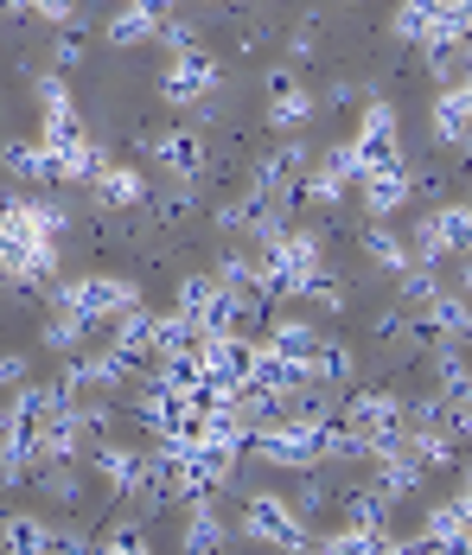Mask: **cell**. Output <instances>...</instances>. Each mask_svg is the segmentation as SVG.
Masks as SVG:
<instances>
[{"instance_id":"cell-1","label":"cell","mask_w":472,"mask_h":555,"mask_svg":"<svg viewBox=\"0 0 472 555\" xmlns=\"http://www.w3.org/2000/svg\"><path fill=\"white\" fill-rule=\"evenodd\" d=\"M314 275H326V249L314 230H281L263 243V294H307Z\"/></svg>"},{"instance_id":"cell-2","label":"cell","mask_w":472,"mask_h":555,"mask_svg":"<svg viewBox=\"0 0 472 555\" xmlns=\"http://www.w3.org/2000/svg\"><path fill=\"white\" fill-rule=\"evenodd\" d=\"M263 460L268 466H288V473H314L319 460H326V422H314V415H294V422H268L263 428Z\"/></svg>"},{"instance_id":"cell-3","label":"cell","mask_w":472,"mask_h":555,"mask_svg":"<svg viewBox=\"0 0 472 555\" xmlns=\"http://www.w3.org/2000/svg\"><path fill=\"white\" fill-rule=\"evenodd\" d=\"M345 428H352V435H365L370 460L409 441V428H403V402H396L390 389H358V396L345 402Z\"/></svg>"},{"instance_id":"cell-4","label":"cell","mask_w":472,"mask_h":555,"mask_svg":"<svg viewBox=\"0 0 472 555\" xmlns=\"http://www.w3.org/2000/svg\"><path fill=\"white\" fill-rule=\"evenodd\" d=\"M243 537L263 543V550H307V543H314L307 517L281 499V492H256V499H250V511H243Z\"/></svg>"},{"instance_id":"cell-5","label":"cell","mask_w":472,"mask_h":555,"mask_svg":"<svg viewBox=\"0 0 472 555\" xmlns=\"http://www.w3.org/2000/svg\"><path fill=\"white\" fill-rule=\"evenodd\" d=\"M58 307H77L90 326H109V320H122L128 307H141V287L128 275H90V281H64L58 287Z\"/></svg>"},{"instance_id":"cell-6","label":"cell","mask_w":472,"mask_h":555,"mask_svg":"<svg viewBox=\"0 0 472 555\" xmlns=\"http://www.w3.org/2000/svg\"><path fill=\"white\" fill-rule=\"evenodd\" d=\"M64 230V211L46 205V198H7L0 205V249H39V243H58Z\"/></svg>"},{"instance_id":"cell-7","label":"cell","mask_w":472,"mask_h":555,"mask_svg":"<svg viewBox=\"0 0 472 555\" xmlns=\"http://www.w3.org/2000/svg\"><path fill=\"white\" fill-rule=\"evenodd\" d=\"M217 83H224V70H217V57L199 52V46H192V52H173V64L160 70V96H166L173 109H199Z\"/></svg>"},{"instance_id":"cell-8","label":"cell","mask_w":472,"mask_h":555,"mask_svg":"<svg viewBox=\"0 0 472 555\" xmlns=\"http://www.w3.org/2000/svg\"><path fill=\"white\" fill-rule=\"evenodd\" d=\"M352 154H358V172L403 167V134H396V103H365V115H358V134H352Z\"/></svg>"},{"instance_id":"cell-9","label":"cell","mask_w":472,"mask_h":555,"mask_svg":"<svg viewBox=\"0 0 472 555\" xmlns=\"http://www.w3.org/2000/svg\"><path fill=\"white\" fill-rule=\"evenodd\" d=\"M314 109H319V96L294 77V70H275V77H268V121H275L281 134H301V128L314 121Z\"/></svg>"},{"instance_id":"cell-10","label":"cell","mask_w":472,"mask_h":555,"mask_svg":"<svg viewBox=\"0 0 472 555\" xmlns=\"http://www.w3.org/2000/svg\"><path fill=\"white\" fill-rule=\"evenodd\" d=\"M428 121H434V141H447V147L472 141V77L441 83V90H434V103H428Z\"/></svg>"},{"instance_id":"cell-11","label":"cell","mask_w":472,"mask_h":555,"mask_svg":"<svg viewBox=\"0 0 472 555\" xmlns=\"http://www.w3.org/2000/svg\"><path fill=\"white\" fill-rule=\"evenodd\" d=\"M154 167L166 179H199L205 172V141H199V128H160L154 134Z\"/></svg>"},{"instance_id":"cell-12","label":"cell","mask_w":472,"mask_h":555,"mask_svg":"<svg viewBox=\"0 0 472 555\" xmlns=\"http://www.w3.org/2000/svg\"><path fill=\"white\" fill-rule=\"evenodd\" d=\"M421 333H441V338H472V300H467V287H460V294H454V287L428 294V300H421Z\"/></svg>"},{"instance_id":"cell-13","label":"cell","mask_w":472,"mask_h":555,"mask_svg":"<svg viewBox=\"0 0 472 555\" xmlns=\"http://www.w3.org/2000/svg\"><path fill=\"white\" fill-rule=\"evenodd\" d=\"M90 185H97V198H103L109 211H135V205L148 198V172L141 167H115V160H103Z\"/></svg>"},{"instance_id":"cell-14","label":"cell","mask_w":472,"mask_h":555,"mask_svg":"<svg viewBox=\"0 0 472 555\" xmlns=\"http://www.w3.org/2000/svg\"><path fill=\"white\" fill-rule=\"evenodd\" d=\"M358 192H365L370 218H390V211H403V198H409L416 185H409L403 167H377V172H358Z\"/></svg>"},{"instance_id":"cell-15","label":"cell","mask_w":472,"mask_h":555,"mask_svg":"<svg viewBox=\"0 0 472 555\" xmlns=\"http://www.w3.org/2000/svg\"><path fill=\"white\" fill-rule=\"evenodd\" d=\"M160 20H166V13L148 7V0H122L115 20H109V46H122V52H128V46H148V39H160Z\"/></svg>"},{"instance_id":"cell-16","label":"cell","mask_w":472,"mask_h":555,"mask_svg":"<svg viewBox=\"0 0 472 555\" xmlns=\"http://www.w3.org/2000/svg\"><path fill=\"white\" fill-rule=\"evenodd\" d=\"M0 275L20 281V287H46L58 275V243H39V249H0Z\"/></svg>"},{"instance_id":"cell-17","label":"cell","mask_w":472,"mask_h":555,"mask_svg":"<svg viewBox=\"0 0 472 555\" xmlns=\"http://www.w3.org/2000/svg\"><path fill=\"white\" fill-rule=\"evenodd\" d=\"M441 13H447V0H396L390 33H396V39H409V46H428V39L441 33Z\"/></svg>"},{"instance_id":"cell-18","label":"cell","mask_w":472,"mask_h":555,"mask_svg":"<svg viewBox=\"0 0 472 555\" xmlns=\"http://www.w3.org/2000/svg\"><path fill=\"white\" fill-rule=\"evenodd\" d=\"M90 460H97V473H103L109 492H135V486H141V453H135V447L97 435V453H90Z\"/></svg>"},{"instance_id":"cell-19","label":"cell","mask_w":472,"mask_h":555,"mask_svg":"<svg viewBox=\"0 0 472 555\" xmlns=\"http://www.w3.org/2000/svg\"><path fill=\"white\" fill-rule=\"evenodd\" d=\"M421 537H428V550H472V524H467V511H460V499L434 504L428 524H421Z\"/></svg>"},{"instance_id":"cell-20","label":"cell","mask_w":472,"mask_h":555,"mask_svg":"<svg viewBox=\"0 0 472 555\" xmlns=\"http://www.w3.org/2000/svg\"><path fill=\"white\" fill-rule=\"evenodd\" d=\"M230 543V524H224V511L211 499H192V517H186V537H179V550L205 555V550H224Z\"/></svg>"},{"instance_id":"cell-21","label":"cell","mask_w":472,"mask_h":555,"mask_svg":"<svg viewBox=\"0 0 472 555\" xmlns=\"http://www.w3.org/2000/svg\"><path fill=\"white\" fill-rule=\"evenodd\" d=\"M0 160H7L13 179H26V185H52V179H58V160H52V147H46V141H7V154H0Z\"/></svg>"},{"instance_id":"cell-22","label":"cell","mask_w":472,"mask_h":555,"mask_svg":"<svg viewBox=\"0 0 472 555\" xmlns=\"http://www.w3.org/2000/svg\"><path fill=\"white\" fill-rule=\"evenodd\" d=\"M307 384H319V389H345L352 384V351H345L339 338L319 333V345L307 351Z\"/></svg>"},{"instance_id":"cell-23","label":"cell","mask_w":472,"mask_h":555,"mask_svg":"<svg viewBox=\"0 0 472 555\" xmlns=\"http://www.w3.org/2000/svg\"><path fill=\"white\" fill-rule=\"evenodd\" d=\"M365 256L377 262V269H390V275H403L416 256H409V243L396 236V230H383V218H370V230H365Z\"/></svg>"},{"instance_id":"cell-24","label":"cell","mask_w":472,"mask_h":555,"mask_svg":"<svg viewBox=\"0 0 472 555\" xmlns=\"http://www.w3.org/2000/svg\"><path fill=\"white\" fill-rule=\"evenodd\" d=\"M263 345L268 351H281V358H301V364H307V351L319 345V326L314 320H275Z\"/></svg>"},{"instance_id":"cell-25","label":"cell","mask_w":472,"mask_h":555,"mask_svg":"<svg viewBox=\"0 0 472 555\" xmlns=\"http://www.w3.org/2000/svg\"><path fill=\"white\" fill-rule=\"evenodd\" d=\"M428 223H434V236L447 249H472V205H434Z\"/></svg>"},{"instance_id":"cell-26","label":"cell","mask_w":472,"mask_h":555,"mask_svg":"<svg viewBox=\"0 0 472 555\" xmlns=\"http://www.w3.org/2000/svg\"><path fill=\"white\" fill-rule=\"evenodd\" d=\"M90 333H97V326H90L77 307H58V320L46 326V345H52V351H84V338Z\"/></svg>"},{"instance_id":"cell-27","label":"cell","mask_w":472,"mask_h":555,"mask_svg":"<svg viewBox=\"0 0 472 555\" xmlns=\"http://www.w3.org/2000/svg\"><path fill=\"white\" fill-rule=\"evenodd\" d=\"M211 300H217V275H186V281H179V313H186V320H199V333H205Z\"/></svg>"},{"instance_id":"cell-28","label":"cell","mask_w":472,"mask_h":555,"mask_svg":"<svg viewBox=\"0 0 472 555\" xmlns=\"http://www.w3.org/2000/svg\"><path fill=\"white\" fill-rule=\"evenodd\" d=\"M39 492H46L52 504H77L84 479H77V466H71V460H46V479H39Z\"/></svg>"},{"instance_id":"cell-29","label":"cell","mask_w":472,"mask_h":555,"mask_svg":"<svg viewBox=\"0 0 472 555\" xmlns=\"http://www.w3.org/2000/svg\"><path fill=\"white\" fill-rule=\"evenodd\" d=\"M46 530L39 517H0V550H46Z\"/></svg>"},{"instance_id":"cell-30","label":"cell","mask_w":472,"mask_h":555,"mask_svg":"<svg viewBox=\"0 0 472 555\" xmlns=\"http://www.w3.org/2000/svg\"><path fill=\"white\" fill-rule=\"evenodd\" d=\"M383 517H390V499L370 486V492H352L345 504V524H358V530H383Z\"/></svg>"},{"instance_id":"cell-31","label":"cell","mask_w":472,"mask_h":555,"mask_svg":"<svg viewBox=\"0 0 472 555\" xmlns=\"http://www.w3.org/2000/svg\"><path fill=\"white\" fill-rule=\"evenodd\" d=\"M409 256H416V262H428V269H441V262H447L454 249H447V243L434 236V223L421 218V223H416V243H409Z\"/></svg>"},{"instance_id":"cell-32","label":"cell","mask_w":472,"mask_h":555,"mask_svg":"<svg viewBox=\"0 0 472 555\" xmlns=\"http://www.w3.org/2000/svg\"><path fill=\"white\" fill-rule=\"evenodd\" d=\"M396 281H403V300H416V307L428 300V294H441V281H434V269H428V262H409Z\"/></svg>"},{"instance_id":"cell-33","label":"cell","mask_w":472,"mask_h":555,"mask_svg":"<svg viewBox=\"0 0 472 555\" xmlns=\"http://www.w3.org/2000/svg\"><path fill=\"white\" fill-rule=\"evenodd\" d=\"M141 543H148V537H141V524H109L103 537H97V550H141Z\"/></svg>"},{"instance_id":"cell-34","label":"cell","mask_w":472,"mask_h":555,"mask_svg":"<svg viewBox=\"0 0 472 555\" xmlns=\"http://www.w3.org/2000/svg\"><path fill=\"white\" fill-rule=\"evenodd\" d=\"M160 39H166L173 52H192V46H199V26H192V20H160Z\"/></svg>"},{"instance_id":"cell-35","label":"cell","mask_w":472,"mask_h":555,"mask_svg":"<svg viewBox=\"0 0 472 555\" xmlns=\"http://www.w3.org/2000/svg\"><path fill=\"white\" fill-rule=\"evenodd\" d=\"M33 13H39L46 26H71V20H77V0H33Z\"/></svg>"},{"instance_id":"cell-36","label":"cell","mask_w":472,"mask_h":555,"mask_svg":"<svg viewBox=\"0 0 472 555\" xmlns=\"http://www.w3.org/2000/svg\"><path fill=\"white\" fill-rule=\"evenodd\" d=\"M26 384V351H0V389Z\"/></svg>"},{"instance_id":"cell-37","label":"cell","mask_w":472,"mask_h":555,"mask_svg":"<svg viewBox=\"0 0 472 555\" xmlns=\"http://www.w3.org/2000/svg\"><path fill=\"white\" fill-rule=\"evenodd\" d=\"M58 70H71V64H84V39H77V33H58Z\"/></svg>"},{"instance_id":"cell-38","label":"cell","mask_w":472,"mask_h":555,"mask_svg":"<svg viewBox=\"0 0 472 555\" xmlns=\"http://www.w3.org/2000/svg\"><path fill=\"white\" fill-rule=\"evenodd\" d=\"M460 287H467V294H472V262H467V269H460Z\"/></svg>"},{"instance_id":"cell-39","label":"cell","mask_w":472,"mask_h":555,"mask_svg":"<svg viewBox=\"0 0 472 555\" xmlns=\"http://www.w3.org/2000/svg\"><path fill=\"white\" fill-rule=\"evenodd\" d=\"M148 7H160V13H166V7H173V0H148Z\"/></svg>"},{"instance_id":"cell-40","label":"cell","mask_w":472,"mask_h":555,"mask_svg":"<svg viewBox=\"0 0 472 555\" xmlns=\"http://www.w3.org/2000/svg\"><path fill=\"white\" fill-rule=\"evenodd\" d=\"M0 441H7V422H0Z\"/></svg>"}]
</instances>
